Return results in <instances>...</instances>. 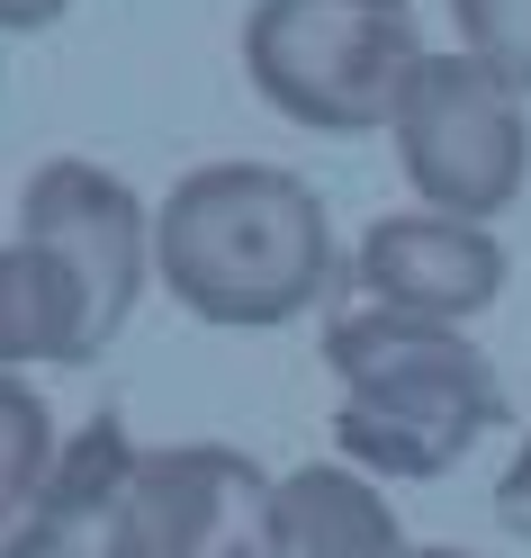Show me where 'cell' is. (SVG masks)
Wrapping results in <instances>:
<instances>
[{
	"mask_svg": "<svg viewBox=\"0 0 531 558\" xmlns=\"http://www.w3.org/2000/svg\"><path fill=\"white\" fill-rule=\"evenodd\" d=\"M154 279L226 333L298 325L334 289V217L279 162H198L154 207Z\"/></svg>",
	"mask_w": 531,
	"mask_h": 558,
	"instance_id": "1",
	"label": "cell"
},
{
	"mask_svg": "<svg viewBox=\"0 0 531 558\" xmlns=\"http://www.w3.org/2000/svg\"><path fill=\"white\" fill-rule=\"evenodd\" d=\"M325 369L342 378L334 450L361 477H450L469 450L505 424L486 352L459 325L397 316V306H351L325 325Z\"/></svg>",
	"mask_w": 531,
	"mask_h": 558,
	"instance_id": "2",
	"label": "cell"
},
{
	"mask_svg": "<svg viewBox=\"0 0 531 558\" xmlns=\"http://www.w3.org/2000/svg\"><path fill=\"white\" fill-rule=\"evenodd\" d=\"M423 63L397 0H253L243 73L306 135H378Z\"/></svg>",
	"mask_w": 531,
	"mask_h": 558,
	"instance_id": "3",
	"label": "cell"
},
{
	"mask_svg": "<svg viewBox=\"0 0 531 558\" xmlns=\"http://www.w3.org/2000/svg\"><path fill=\"white\" fill-rule=\"evenodd\" d=\"M522 99L531 90H514L469 46L423 54L406 99H397V118H387L397 162H406V190L423 207H442V217L495 226L522 198V181H531V118H522Z\"/></svg>",
	"mask_w": 531,
	"mask_h": 558,
	"instance_id": "4",
	"label": "cell"
},
{
	"mask_svg": "<svg viewBox=\"0 0 531 558\" xmlns=\"http://www.w3.org/2000/svg\"><path fill=\"white\" fill-rule=\"evenodd\" d=\"M19 234L46 243V253L82 279L99 352H109L118 325L135 316V298L154 289V207L135 198L109 162L55 154V162L27 171V190H19Z\"/></svg>",
	"mask_w": 531,
	"mask_h": 558,
	"instance_id": "5",
	"label": "cell"
},
{
	"mask_svg": "<svg viewBox=\"0 0 531 558\" xmlns=\"http://www.w3.org/2000/svg\"><path fill=\"white\" fill-rule=\"evenodd\" d=\"M126 513L145 558H270L279 477L226 441H162L135 450Z\"/></svg>",
	"mask_w": 531,
	"mask_h": 558,
	"instance_id": "6",
	"label": "cell"
},
{
	"mask_svg": "<svg viewBox=\"0 0 531 558\" xmlns=\"http://www.w3.org/2000/svg\"><path fill=\"white\" fill-rule=\"evenodd\" d=\"M361 270L370 306H397V316H433V325H469L505 298V243L478 217H442V207H406V217H378L361 234Z\"/></svg>",
	"mask_w": 531,
	"mask_h": 558,
	"instance_id": "7",
	"label": "cell"
},
{
	"mask_svg": "<svg viewBox=\"0 0 531 558\" xmlns=\"http://www.w3.org/2000/svg\"><path fill=\"white\" fill-rule=\"evenodd\" d=\"M126 477H135V441H126V424L99 414L90 433L55 450V477L0 532V558H145L135 513H126Z\"/></svg>",
	"mask_w": 531,
	"mask_h": 558,
	"instance_id": "8",
	"label": "cell"
},
{
	"mask_svg": "<svg viewBox=\"0 0 531 558\" xmlns=\"http://www.w3.org/2000/svg\"><path fill=\"white\" fill-rule=\"evenodd\" d=\"M270 558H406V532L378 477H361L351 460H306L279 477Z\"/></svg>",
	"mask_w": 531,
	"mask_h": 558,
	"instance_id": "9",
	"label": "cell"
},
{
	"mask_svg": "<svg viewBox=\"0 0 531 558\" xmlns=\"http://www.w3.org/2000/svg\"><path fill=\"white\" fill-rule=\"evenodd\" d=\"M37 361H99V325L82 279L46 243L10 234L0 243V369H37Z\"/></svg>",
	"mask_w": 531,
	"mask_h": 558,
	"instance_id": "10",
	"label": "cell"
},
{
	"mask_svg": "<svg viewBox=\"0 0 531 558\" xmlns=\"http://www.w3.org/2000/svg\"><path fill=\"white\" fill-rule=\"evenodd\" d=\"M55 405L27 388L19 369H0V522H19L37 505V486L55 477Z\"/></svg>",
	"mask_w": 531,
	"mask_h": 558,
	"instance_id": "11",
	"label": "cell"
},
{
	"mask_svg": "<svg viewBox=\"0 0 531 558\" xmlns=\"http://www.w3.org/2000/svg\"><path fill=\"white\" fill-rule=\"evenodd\" d=\"M450 37L514 90H531V0H450Z\"/></svg>",
	"mask_w": 531,
	"mask_h": 558,
	"instance_id": "12",
	"label": "cell"
},
{
	"mask_svg": "<svg viewBox=\"0 0 531 558\" xmlns=\"http://www.w3.org/2000/svg\"><path fill=\"white\" fill-rule=\"evenodd\" d=\"M495 522H505L514 541H531V433H522V450L505 460V477H495Z\"/></svg>",
	"mask_w": 531,
	"mask_h": 558,
	"instance_id": "13",
	"label": "cell"
},
{
	"mask_svg": "<svg viewBox=\"0 0 531 558\" xmlns=\"http://www.w3.org/2000/svg\"><path fill=\"white\" fill-rule=\"evenodd\" d=\"M73 0H0V37H37V27H55Z\"/></svg>",
	"mask_w": 531,
	"mask_h": 558,
	"instance_id": "14",
	"label": "cell"
},
{
	"mask_svg": "<svg viewBox=\"0 0 531 558\" xmlns=\"http://www.w3.org/2000/svg\"><path fill=\"white\" fill-rule=\"evenodd\" d=\"M406 558H478V549H414V541H406Z\"/></svg>",
	"mask_w": 531,
	"mask_h": 558,
	"instance_id": "15",
	"label": "cell"
},
{
	"mask_svg": "<svg viewBox=\"0 0 531 558\" xmlns=\"http://www.w3.org/2000/svg\"><path fill=\"white\" fill-rule=\"evenodd\" d=\"M0 532H10V522H0Z\"/></svg>",
	"mask_w": 531,
	"mask_h": 558,
	"instance_id": "16",
	"label": "cell"
},
{
	"mask_svg": "<svg viewBox=\"0 0 531 558\" xmlns=\"http://www.w3.org/2000/svg\"><path fill=\"white\" fill-rule=\"evenodd\" d=\"M397 10H406V0H397Z\"/></svg>",
	"mask_w": 531,
	"mask_h": 558,
	"instance_id": "17",
	"label": "cell"
}]
</instances>
